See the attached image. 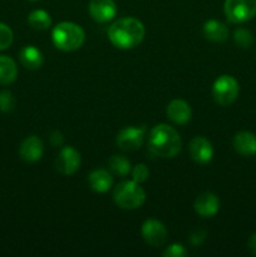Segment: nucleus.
Returning <instances> with one entry per match:
<instances>
[{
    "mask_svg": "<svg viewBox=\"0 0 256 257\" xmlns=\"http://www.w3.org/2000/svg\"><path fill=\"white\" fill-rule=\"evenodd\" d=\"M247 247H248V251H250L253 256H256V233H253V235L250 236L247 242Z\"/></svg>",
    "mask_w": 256,
    "mask_h": 257,
    "instance_id": "obj_29",
    "label": "nucleus"
},
{
    "mask_svg": "<svg viewBox=\"0 0 256 257\" xmlns=\"http://www.w3.org/2000/svg\"><path fill=\"white\" fill-rule=\"evenodd\" d=\"M28 23L34 29L45 30L52 27V18L45 10L37 9L30 13L29 17H28Z\"/></svg>",
    "mask_w": 256,
    "mask_h": 257,
    "instance_id": "obj_20",
    "label": "nucleus"
},
{
    "mask_svg": "<svg viewBox=\"0 0 256 257\" xmlns=\"http://www.w3.org/2000/svg\"><path fill=\"white\" fill-rule=\"evenodd\" d=\"M148 176H150V170L146 165L140 163V165H136L132 170V177L133 181H136L137 183H142L145 181H147Z\"/></svg>",
    "mask_w": 256,
    "mask_h": 257,
    "instance_id": "obj_25",
    "label": "nucleus"
},
{
    "mask_svg": "<svg viewBox=\"0 0 256 257\" xmlns=\"http://www.w3.org/2000/svg\"><path fill=\"white\" fill-rule=\"evenodd\" d=\"M188 152H190L191 158L200 165H206V163L211 162L213 157L212 145L207 138L202 137V136H197L191 140Z\"/></svg>",
    "mask_w": 256,
    "mask_h": 257,
    "instance_id": "obj_10",
    "label": "nucleus"
},
{
    "mask_svg": "<svg viewBox=\"0 0 256 257\" xmlns=\"http://www.w3.org/2000/svg\"><path fill=\"white\" fill-rule=\"evenodd\" d=\"M220 210V200L212 192H203L196 198L195 211L202 217H212Z\"/></svg>",
    "mask_w": 256,
    "mask_h": 257,
    "instance_id": "obj_13",
    "label": "nucleus"
},
{
    "mask_svg": "<svg viewBox=\"0 0 256 257\" xmlns=\"http://www.w3.org/2000/svg\"><path fill=\"white\" fill-rule=\"evenodd\" d=\"M88 182L94 192L105 193L113 185V177L108 171L94 170L88 176Z\"/></svg>",
    "mask_w": 256,
    "mask_h": 257,
    "instance_id": "obj_16",
    "label": "nucleus"
},
{
    "mask_svg": "<svg viewBox=\"0 0 256 257\" xmlns=\"http://www.w3.org/2000/svg\"><path fill=\"white\" fill-rule=\"evenodd\" d=\"M147 147L153 156L161 158H173L181 152L182 140L175 128L162 123L155 125L150 131Z\"/></svg>",
    "mask_w": 256,
    "mask_h": 257,
    "instance_id": "obj_2",
    "label": "nucleus"
},
{
    "mask_svg": "<svg viewBox=\"0 0 256 257\" xmlns=\"http://www.w3.org/2000/svg\"><path fill=\"white\" fill-rule=\"evenodd\" d=\"M203 35L206 37V39L211 40V42H225L228 38V28L220 20H207L203 24Z\"/></svg>",
    "mask_w": 256,
    "mask_h": 257,
    "instance_id": "obj_17",
    "label": "nucleus"
},
{
    "mask_svg": "<svg viewBox=\"0 0 256 257\" xmlns=\"http://www.w3.org/2000/svg\"><path fill=\"white\" fill-rule=\"evenodd\" d=\"M146 29L142 22L136 18H122L108 29V38L114 47L128 50L138 47L145 39Z\"/></svg>",
    "mask_w": 256,
    "mask_h": 257,
    "instance_id": "obj_1",
    "label": "nucleus"
},
{
    "mask_svg": "<svg viewBox=\"0 0 256 257\" xmlns=\"http://www.w3.org/2000/svg\"><path fill=\"white\" fill-rule=\"evenodd\" d=\"M233 148L236 152L245 157L256 155V136L253 133L242 131L233 137Z\"/></svg>",
    "mask_w": 256,
    "mask_h": 257,
    "instance_id": "obj_15",
    "label": "nucleus"
},
{
    "mask_svg": "<svg viewBox=\"0 0 256 257\" xmlns=\"http://www.w3.org/2000/svg\"><path fill=\"white\" fill-rule=\"evenodd\" d=\"M43 152H44V146H43L42 140L37 136H30L25 138L19 148L20 158L28 163L38 162L42 158Z\"/></svg>",
    "mask_w": 256,
    "mask_h": 257,
    "instance_id": "obj_12",
    "label": "nucleus"
},
{
    "mask_svg": "<svg viewBox=\"0 0 256 257\" xmlns=\"http://www.w3.org/2000/svg\"><path fill=\"white\" fill-rule=\"evenodd\" d=\"M14 97H13V94L9 90H3V92H0V110L2 112H12L14 109Z\"/></svg>",
    "mask_w": 256,
    "mask_h": 257,
    "instance_id": "obj_24",
    "label": "nucleus"
},
{
    "mask_svg": "<svg viewBox=\"0 0 256 257\" xmlns=\"http://www.w3.org/2000/svg\"><path fill=\"white\" fill-rule=\"evenodd\" d=\"M223 10L228 22L242 24L256 15V0H226Z\"/></svg>",
    "mask_w": 256,
    "mask_h": 257,
    "instance_id": "obj_6",
    "label": "nucleus"
},
{
    "mask_svg": "<svg viewBox=\"0 0 256 257\" xmlns=\"http://www.w3.org/2000/svg\"><path fill=\"white\" fill-rule=\"evenodd\" d=\"M63 141H64V138H63V135L59 131H54V132L52 133V136H50V142H52V145L55 146V147H60V146L63 145Z\"/></svg>",
    "mask_w": 256,
    "mask_h": 257,
    "instance_id": "obj_28",
    "label": "nucleus"
},
{
    "mask_svg": "<svg viewBox=\"0 0 256 257\" xmlns=\"http://www.w3.org/2000/svg\"><path fill=\"white\" fill-rule=\"evenodd\" d=\"M142 237L148 245L153 247H161L167 240V230L165 225L158 220L151 218L142 225Z\"/></svg>",
    "mask_w": 256,
    "mask_h": 257,
    "instance_id": "obj_9",
    "label": "nucleus"
},
{
    "mask_svg": "<svg viewBox=\"0 0 256 257\" xmlns=\"http://www.w3.org/2000/svg\"><path fill=\"white\" fill-rule=\"evenodd\" d=\"M52 39L55 47L63 52H73L84 44L85 33L82 27L72 22H62L54 27Z\"/></svg>",
    "mask_w": 256,
    "mask_h": 257,
    "instance_id": "obj_3",
    "label": "nucleus"
},
{
    "mask_svg": "<svg viewBox=\"0 0 256 257\" xmlns=\"http://www.w3.org/2000/svg\"><path fill=\"white\" fill-rule=\"evenodd\" d=\"M167 115L176 124H186L187 122H190L192 110L186 100L173 99L167 105Z\"/></svg>",
    "mask_w": 256,
    "mask_h": 257,
    "instance_id": "obj_14",
    "label": "nucleus"
},
{
    "mask_svg": "<svg viewBox=\"0 0 256 257\" xmlns=\"http://www.w3.org/2000/svg\"><path fill=\"white\" fill-rule=\"evenodd\" d=\"M113 200L123 210H136L145 203L146 192L136 181H123L115 186Z\"/></svg>",
    "mask_w": 256,
    "mask_h": 257,
    "instance_id": "obj_4",
    "label": "nucleus"
},
{
    "mask_svg": "<svg viewBox=\"0 0 256 257\" xmlns=\"http://www.w3.org/2000/svg\"><path fill=\"white\" fill-rule=\"evenodd\" d=\"M146 135V127H125L120 130L117 135V146L123 151H132L140 150L142 146L143 141H145Z\"/></svg>",
    "mask_w": 256,
    "mask_h": 257,
    "instance_id": "obj_7",
    "label": "nucleus"
},
{
    "mask_svg": "<svg viewBox=\"0 0 256 257\" xmlns=\"http://www.w3.org/2000/svg\"><path fill=\"white\" fill-rule=\"evenodd\" d=\"M20 62L24 65L27 69L35 70L39 69L44 62V57H43L42 52L38 48L33 47V45H27L20 50Z\"/></svg>",
    "mask_w": 256,
    "mask_h": 257,
    "instance_id": "obj_18",
    "label": "nucleus"
},
{
    "mask_svg": "<svg viewBox=\"0 0 256 257\" xmlns=\"http://www.w3.org/2000/svg\"><path fill=\"white\" fill-rule=\"evenodd\" d=\"M80 162H82L80 153L75 148L68 146L62 148L59 155L55 158V168L62 175L70 176L79 170Z\"/></svg>",
    "mask_w": 256,
    "mask_h": 257,
    "instance_id": "obj_8",
    "label": "nucleus"
},
{
    "mask_svg": "<svg viewBox=\"0 0 256 257\" xmlns=\"http://www.w3.org/2000/svg\"><path fill=\"white\" fill-rule=\"evenodd\" d=\"M205 238H206V231L200 230V228H198V230L192 231V232H191V235H190L191 243H192V245H195V246L201 245V243H202V241L205 240Z\"/></svg>",
    "mask_w": 256,
    "mask_h": 257,
    "instance_id": "obj_27",
    "label": "nucleus"
},
{
    "mask_svg": "<svg viewBox=\"0 0 256 257\" xmlns=\"http://www.w3.org/2000/svg\"><path fill=\"white\" fill-rule=\"evenodd\" d=\"M233 39H235L236 44L238 47L250 48L253 43V35L250 30L245 29V28H238V29L235 30Z\"/></svg>",
    "mask_w": 256,
    "mask_h": 257,
    "instance_id": "obj_22",
    "label": "nucleus"
},
{
    "mask_svg": "<svg viewBox=\"0 0 256 257\" xmlns=\"http://www.w3.org/2000/svg\"><path fill=\"white\" fill-rule=\"evenodd\" d=\"M13 30L4 23H0V50L8 49L13 43Z\"/></svg>",
    "mask_w": 256,
    "mask_h": 257,
    "instance_id": "obj_23",
    "label": "nucleus"
},
{
    "mask_svg": "<svg viewBox=\"0 0 256 257\" xmlns=\"http://www.w3.org/2000/svg\"><path fill=\"white\" fill-rule=\"evenodd\" d=\"M162 255L165 257H185L187 255V251L180 243H172L168 247H166V250L163 251Z\"/></svg>",
    "mask_w": 256,
    "mask_h": 257,
    "instance_id": "obj_26",
    "label": "nucleus"
},
{
    "mask_svg": "<svg viewBox=\"0 0 256 257\" xmlns=\"http://www.w3.org/2000/svg\"><path fill=\"white\" fill-rule=\"evenodd\" d=\"M108 166H109L110 172L114 173L115 176H119V177H124L131 172V162L124 156H112L108 161Z\"/></svg>",
    "mask_w": 256,
    "mask_h": 257,
    "instance_id": "obj_21",
    "label": "nucleus"
},
{
    "mask_svg": "<svg viewBox=\"0 0 256 257\" xmlns=\"http://www.w3.org/2000/svg\"><path fill=\"white\" fill-rule=\"evenodd\" d=\"M18 77V68L14 60L8 55H0V84H12Z\"/></svg>",
    "mask_w": 256,
    "mask_h": 257,
    "instance_id": "obj_19",
    "label": "nucleus"
},
{
    "mask_svg": "<svg viewBox=\"0 0 256 257\" xmlns=\"http://www.w3.org/2000/svg\"><path fill=\"white\" fill-rule=\"evenodd\" d=\"M30 2H38V0H30Z\"/></svg>",
    "mask_w": 256,
    "mask_h": 257,
    "instance_id": "obj_30",
    "label": "nucleus"
},
{
    "mask_svg": "<svg viewBox=\"0 0 256 257\" xmlns=\"http://www.w3.org/2000/svg\"><path fill=\"white\" fill-rule=\"evenodd\" d=\"M238 92H240L238 82L235 78L227 74L220 75L212 85L213 99L222 107L232 104L237 98Z\"/></svg>",
    "mask_w": 256,
    "mask_h": 257,
    "instance_id": "obj_5",
    "label": "nucleus"
},
{
    "mask_svg": "<svg viewBox=\"0 0 256 257\" xmlns=\"http://www.w3.org/2000/svg\"><path fill=\"white\" fill-rule=\"evenodd\" d=\"M89 14L98 23H108L117 15V4L113 0H90Z\"/></svg>",
    "mask_w": 256,
    "mask_h": 257,
    "instance_id": "obj_11",
    "label": "nucleus"
}]
</instances>
